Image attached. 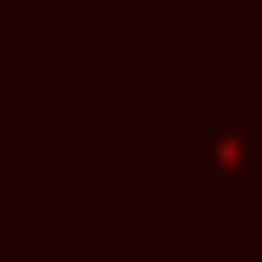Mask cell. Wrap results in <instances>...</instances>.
<instances>
[{
    "label": "cell",
    "mask_w": 262,
    "mask_h": 262,
    "mask_svg": "<svg viewBox=\"0 0 262 262\" xmlns=\"http://www.w3.org/2000/svg\"><path fill=\"white\" fill-rule=\"evenodd\" d=\"M245 262H262V227H245Z\"/></svg>",
    "instance_id": "3957f363"
},
{
    "label": "cell",
    "mask_w": 262,
    "mask_h": 262,
    "mask_svg": "<svg viewBox=\"0 0 262 262\" xmlns=\"http://www.w3.org/2000/svg\"><path fill=\"white\" fill-rule=\"evenodd\" d=\"M201 210L253 219L262 210V105H210L201 114Z\"/></svg>",
    "instance_id": "6da1fadb"
},
{
    "label": "cell",
    "mask_w": 262,
    "mask_h": 262,
    "mask_svg": "<svg viewBox=\"0 0 262 262\" xmlns=\"http://www.w3.org/2000/svg\"><path fill=\"white\" fill-rule=\"evenodd\" d=\"M245 53L262 61V0H245Z\"/></svg>",
    "instance_id": "7a4b0ae2"
}]
</instances>
